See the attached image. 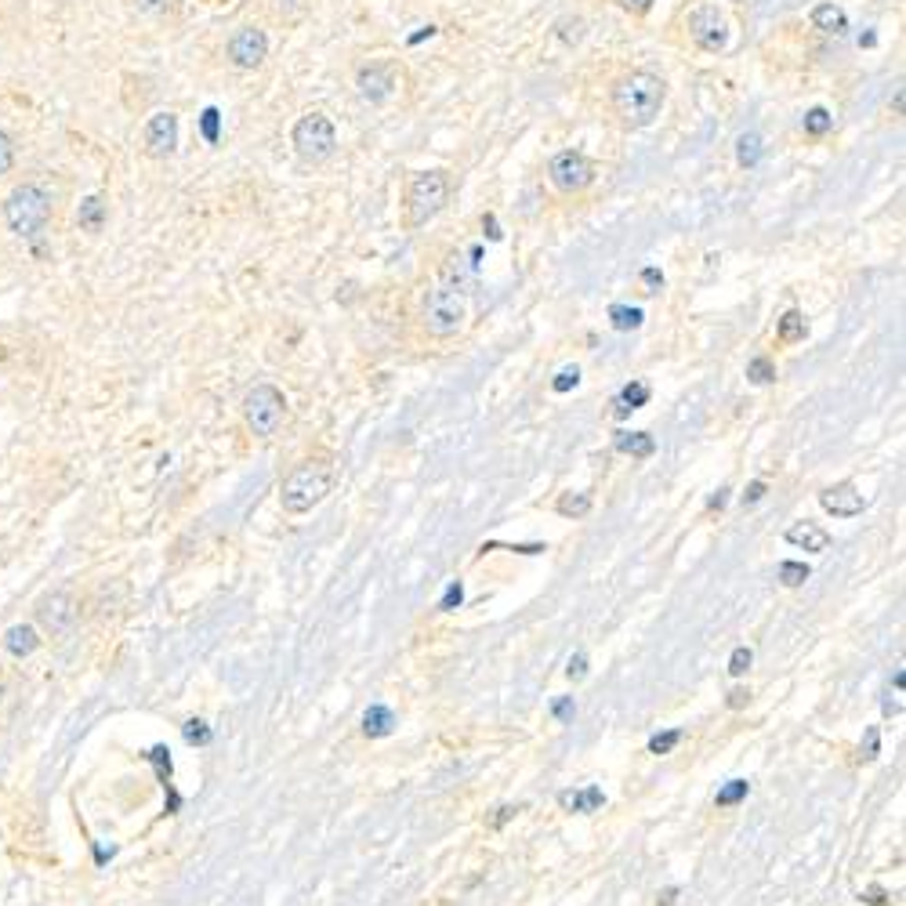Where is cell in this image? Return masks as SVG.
I'll list each match as a JSON object with an SVG mask.
<instances>
[{"instance_id":"32","label":"cell","mask_w":906,"mask_h":906,"mask_svg":"<svg viewBox=\"0 0 906 906\" xmlns=\"http://www.w3.org/2000/svg\"><path fill=\"white\" fill-rule=\"evenodd\" d=\"M181 732H186V740L192 747H207L214 740V732H211V725L207 722H200V718H189L186 725H181Z\"/></svg>"},{"instance_id":"18","label":"cell","mask_w":906,"mask_h":906,"mask_svg":"<svg viewBox=\"0 0 906 906\" xmlns=\"http://www.w3.org/2000/svg\"><path fill=\"white\" fill-rule=\"evenodd\" d=\"M395 729V711L384 707V704H370L362 711V736H370V740H384V736H392Z\"/></svg>"},{"instance_id":"45","label":"cell","mask_w":906,"mask_h":906,"mask_svg":"<svg viewBox=\"0 0 906 906\" xmlns=\"http://www.w3.org/2000/svg\"><path fill=\"white\" fill-rule=\"evenodd\" d=\"M203 131H207L211 142L218 139V109H207V112H203Z\"/></svg>"},{"instance_id":"47","label":"cell","mask_w":906,"mask_h":906,"mask_svg":"<svg viewBox=\"0 0 906 906\" xmlns=\"http://www.w3.org/2000/svg\"><path fill=\"white\" fill-rule=\"evenodd\" d=\"M11 167V142H8V134L0 131V175H4Z\"/></svg>"},{"instance_id":"10","label":"cell","mask_w":906,"mask_h":906,"mask_svg":"<svg viewBox=\"0 0 906 906\" xmlns=\"http://www.w3.org/2000/svg\"><path fill=\"white\" fill-rule=\"evenodd\" d=\"M595 178H598V167L581 150H562L548 160V181L562 196H581V192L595 186Z\"/></svg>"},{"instance_id":"30","label":"cell","mask_w":906,"mask_h":906,"mask_svg":"<svg viewBox=\"0 0 906 906\" xmlns=\"http://www.w3.org/2000/svg\"><path fill=\"white\" fill-rule=\"evenodd\" d=\"M587 512H592V497H587V493H562L559 497V515L584 518Z\"/></svg>"},{"instance_id":"3","label":"cell","mask_w":906,"mask_h":906,"mask_svg":"<svg viewBox=\"0 0 906 906\" xmlns=\"http://www.w3.org/2000/svg\"><path fill=\"white\" fill-rule=\"evenodd\" d=\"M453 196V175L446 167H428V171H414L403 189V229L421 233L428 222H436L446 211Z\"/></svg>"},{"instance_id":"8","label":"cell","mask_w":906,"mask_h":906,"mask_svg":"<svg viewBox=\"0 0 906 906\" xmlns=\"http://www.w3.org/2000/svg\"><path fill=\"white\" fill-rule=\"evenodd\" d=\"M283 417H287V395H283L276 384H254L243 400V421L258 439H272L279 432Z\"/></svg>"},{"instance_id":"33","label":"cell","mask_w":906,"mask_h":906,"mask_svg":"<svg viewBox=\"0 0 906 906\" xmlns=\"http://www.w3.org/2000/svg\"><path fill=\"white\" fill-rule=\"evenodd\" d=\"M682 736H686L682 729H667V732H656L653 740H649V754H656V758H660V754H671L675 747L682 743Z\"/></svg>"},{"instance_id":"51","label":"cell","mask_w":906,"mask_h":906,"mask_svg":"<svg viewBox=\"0 0 906 906\" xmlns=\"http://www.w3.org/2000/svg\"><path fill=\"white\" fill-rule=\"evenodd\" d=\"M725 493H729V490H718L715 497H711V501H707L711 512H715V508H725Z\"/></svg>"},{"instance_id":"26","label":"cell","mask_w":906,"mask_h":906,"mask_svg":"<svg viewBox=\"0 0 906 906\" xmlns=\"http://www.w3.org/2000/svg\"><path fill=\"white\" fill-rule=\"evenodd\" d=\"M903 689H906V671L903 664L896 667V678H892V689H885V700H881V711L892 715H903Z\"/></svg>"},{"instance_id":"49","label":"cell","mask_w":906,"mask_h":906,"mask_svg":"<svg viewBox=\"0 0 906 906\" xmlns=\"http://www.w3.org/2000/svg\"><path fill=\"white\" fill-rule=\"evenodd\" d=\"M747 700H751V693H747V689H732V693H729V707L740 711V707L747 704Z\"/></svg>"},{"instance_id":"48","label":"cell","mask_w":906,"mask_h":906,"mask_svg":"<svg viewBox=\"0 0 906 906\" xmlns=\"http://www.w3.org/2000/svg\"><path fill=\"white\" fill-rule=\"evenodd\" d=\"M863 903H870V906H889V896H885V889H867L863 892Z\"/></svg>"},{"instance_id":"15","label":"cell","mask_w":906,"mask_h":906,"mask_svg":"<svg viewBox=\"0 0 906 906\" xmlns=\"http://www.w3.org/2000/svg\"><path fill=\"white\" fill-rule=\"evenodd\" d=\"M784 540L795 544V548H801V551H812V555H823L826 548H831V534H826L823 526L809 523V518H801V523L787 526Z\"/></svg>"},{"instance_id":"4","label":"cell","mask_w":906,"mask_h":906,"mask_svg":"<svg viewBox=\"0 0 906 906\" xmlns=\"http://www.w3.org/2000/svg\"><path fill=\"white\" fill-rule=\"evenodd\" d=\"M334 482H337L334 464H326V461H305V464H298V468H294L287 479H283V486H279L283 512H290V515L312 512V508L334 490Z\"/></svg>"},{"instance_id":"38","label":"cell","mask_w":906,"mask_h":906,"mask_svg":"<svg viewBox=\"0 0 906 906\" xmlns=\"http://www.w3.org/2000/svg\"><path fill=\"white\" fill-rule=\"evenodd\" d=\"M134 4L142 15H171L175 11V0H134Z\"/></svg>"},{"instance_id":"2","label":"cell","mask_w":906,"mask_h":906,"mask_svg":"<svg viewBox=\"0 0 906 906\" xmlns=\"http://www.w3.org/2000/svg\"><path fill=\"white\" fill-rule=\"evenodd\" d=\"M667 102V84L664 76L649 70H624L609 84V112L624 131H645L656 123Z\"/></svg>"},{"instance_id":"41","label":"cell","mask_w":906,"mask_h":906,"mask_svg":"<svg viewBox=\"0 0 906 906\" xmlns=\"http://www.w3.org/2000/svg\"><path fill=\"white\" fill-rule=\"evenodd\" d=\"M642 283H645V294H660V287H664V272L656 269V265L642 269Z\"/></svg>"},{"instance_id":"19","label":"cell","mask_w":906,"mask_h":906,"mask_svg":"<svg viewBox=\"0 0 906 906\" xmlns=\"http://www.w3.org/2000/svg\"><path fill=\"white\" fill-rule=\"evenodd\" d=\"M37 645H40V631L29 628V624H15V628H8V634H4V649L15 656V660L37 653Z\"/></svg>"},{"instance_id":"1","label":"cell","mask_w":906,"mask_h":906,"mask_svg":"<svg viewBox=\"0 0 906 906\" xmlns=\"http://www.w3.org/2000/svg\"><path fill=\"white\" fill-rule=\"evenodd\" d=\"M475 290V262L468 254L450 251L439 265L436 287L421 298V326L432 337H453L468 323V305Z\"/></svg>"},{"instance_id":"11","label":"cell","mask_w":906,"mask_h":906,"mask_svg":"<svg viewBox=\"0 0 906 906\" xmlns=\"http://www.w3.org/2000/svg\"><path fill=\"white\" fill-rule=\"evenodd\" d=\"M356 91L370 106H384L400 91V65L392 59H370L356 70Z\"/></svg>"},{"instance_id":"42","label":"cell","mask_w":906,"mask_h":906,"mask_svg":"<svg viewBox=\"0 0 906 906\" xmlns=\"http://www.w3.org/2000/svg\"><path fill=\"white\" fill-rule=\"evenodd\" d=\"M617 4H620V8H624V11H628V15H634V19H642V15H649V11H653V4H656V0H617Z\"/></svg>"},{"instance_id":"12","label":"cell","mask_w":906,"mask_h":906,"mask_svg":"<svg viewBox=\"0 0 906 906\" xmlns=\"http://www.w3.org/2000/svg\"><path fill=\"white\" fill-rule=\"evenodd\" d=\"M225 55L236 70H258L269 59V33L262 26H240L225 44Z\"/></svg>"},{"instance_id":"27","label":"cell","mask_w":906,"mask_h":906,"mask_svg":"<svg viewBox=\"0 0 906 906\" xmlns=\"http://www.w3.org/2000/svg\"><path fill=\"white\" fill-rule=\"evenodd\" d=\"M801 128H806L809 139H823L826 131L834 128V117H831V109H823V106H812L806 112V120H801Z\"/></svg>"},{"instance_id":"6","label":"cell","mask_w":906,"mask_h":906,"mask_svg":"<svg viewBox=\"0 0 906 906\" xmlns=\"http://www.w3.org/2000/svg\"><path fill=\"white\" fill-rule=\"evenodd\" d=\"M290 145L298 153L305 167H320L337 153V128L326 112H305V117L290 128Z\"/></svg>"},{"instance_id":"28","label":"cell","mask_w":906,"mask_h":906,"mask_svg":"<svg viewBox=\"0 0 906 906\" xmlns=\"http://www.w3.org/2000/svg\"><path fill=\"white\" fill-rule=\"evenodd\" d=\"M747 795H751V784H747V779H729V784H725L718 795H715V806L718 809H732V806H740Z\"/></svg>"},{"instance_id":"17","label":"cell","mask_w":906,"mask_h":906,"mask_svg":"<svg viewBox=\"0 0 906 906\" xmlns=\"http://www.w3.org/2000/svg\"><path fill=\"white\" fill-rule=\"evenodd\" d=\"M559 806L565 809V812H598L606 806V795H603V787H584V790H562L559 795Z\"/></svg>"},{"instance_id":"14","label":"cell","mask_w":906,"mask_h":906,"mask_svg":"<svg viewBox=\"0 0 906 906\" xmlns=\"http://www.w3.org/2000/svg\"><path fill=\"white\" fill-rule=\"evenodd\" d=\"M820 508L834 518H856L867 508V501L853 482H837V486H826L820 493Z\"/></svg>"},{"instance_id":"5","label":"cell","mask_w":906,"mask_h":906,"mask_svg":"<svg viewBox=\"0 0 906 906\" xmlns=\"http://www.w3.org/2000/svg\"><path fill=\"white\" fill-rule=\"evenodd\" d=\"M81 613H84V603H81V595H76L73 584L51 587V592H44L37 598V606H33L37 631L48 634V639H55V642L73 639L76 628H81Z\"/></svg>"},{"instance_id":"34","label":"cell","mask_w":906,"mask_h":906,"mask_svg":"<svg viewBox=\"0 0 906 906\" xmlns=\"http://www.w3.org/2000/svg\"><path fill=\"white\" fill-rule=\"evenodd\" d=\"M461 606H464V581H450L443 598H439V609H443V613H453V609H461Z\"/></svg>"},{"instance_id":"43","label":"cell","mask_w":906,"mask_h":906,"mask_svg":"<svg viewBox=\"0 0 906 906\" xmlns=\"http://www.w3.org/2000/svg\"><path fill=\"white\" fill-rule=\"evenodd\" d=\"M515 815H518V806H501V809H497V815L486 820V826H493V831H497V826H504L508 820H515Z\"/></svg>"},{"instance_id":"39","label":"cell","mask_w":906,"mask_h":906,"mask_svg":"<svg viewBox=\"0 0 906 906\" xmlns=\"http://www.w3.org/2000/svg\"><path fill=\"white\" fill-rule=\"evenodd\" d=\"M573 715H576L573 696H559V700H555V704H551V718H555V722H570Z\"/></svg>"},{"instance_id":"37","label":"cell","mask_w":906,"mask_h":906,"mask_svg":"<svg viewBox=\"0 0 906 906\" xmlns=\"http://www.w3.org/2000/svg\"><path fill=\"white\" fill-rule=\"evenodd\" d=\"M493 548L518 551V555H544L548 551V544H482V551H493Z\"/></svg>"},{"instance_id":"36","label":"cell","mask_w":906,"mask_h":906,"mask_svg":"<svg viewBox=\"0 0 906 906\" xmlns=\"http://www.w3.org/2000/svg\"><path fill=\"white\" fill-rule=\"evenodd\" d=\"M576 384H581V370H576V367H565V370H559V373H555L551 389L559 392V395H565V392H573Z\"/></svg>"},{"instance_id":"20","label":"cell","mask_w":906,"mask_h":906,"mask_svg":"<svg viewBox=\"0 0 906 906\" xmlns=\"http://www.w3.org/2000/svg\"><path fill=\"white\" fill-rule=\"evenodd\" d=\"M806 337H809V323L798 309H787L776 320V342L779 345H798V342H806Z\"/></svg>"},{"instance_id":"31","label":"cell","mask_w":906,"mask_h":906,"mask_svg":"<svg viewBox=\"0 0 906 906\" xmlns=\"http://www.w3.org/2000/svg\"><path fill=\"white\" fill-rule=\"evenodd\" d=\"M812 576V570L806 562H795V559H784L779 562V581H784L787 587H801Z\"/></svg>"},{"instance_id":"13","label":"cell","mask_w":906,"mask_h":906,"mask_svg":"<svg viewBox=\"0 0 906 906\" xmlns=\"http://www.w3.org/2000/svg\"><path fill=\"white\" fill-rule=\"evenodd\" d=\"M178 150V117L175 112H153L145 120V153L156 160H167Z\"/></svg>"},{"instance_id":"21","label":"cell","mask_w":906,"mask_h":906,"mask_svg":"<svg viewBox=\"0 0 906 906\" xmlns=\"http://www.w3.org/2000/svg\"><path fill=\"white\" fill-rule=\"evenodd\" d=\"M649 384L645 381H631V384H624V389H620V395H617V417L620 421H624L628 414H634V410H642L645 403H649Z\"/></svg>"},{"instance_id":"7","label":"cell","mask_w":906,"mask_h":906,"mask_svg":"<svg viewBox=\"0 0 906 906\" xmlns=\"http://www.w3.org/2000/svg\"><path fill=\"white\" fill-rule=\"evenodd\" d=\"M8 222L22 240L37 243L51 222V192L40 186H19L8 196Z\"/></svg>"},{"instance_id":"35","label":"cell","mask_w":906,"mask_h":906,"mask_svg":"<svg viewBox=\"0 0 906 906\" xmlns=\"http://www.w3.org/2000/svg\"><path fill=\"white\" fill-rule=\"evenodd\" d=\"M751 664H754V653L747 649V645H736L732 656H729V675H732V678H740V675L751 671Z\"/></svg>"},{"instance_id":"46","label":"cell","mask_w":906,"mask_h":906,"mask_svg":"<svg viewBox=\"0 0 906 906\" xmlns=\"http://www.w3.org/2000/svg\"><path fill=\"white\" fill-rule=\"evenodd\" d=\"M762 497H765V482L758 479V482H751V486H747V493H743V504H758V501H762Z\"/></svg>"},{"instance_id":"44","label":"cell","mask_w":906,"mask_h":906,"mask_svg":"<svg viewBox=\"0 0 906 906\" xmlns=\"http://www.w3.org/2000/svg\"><path fill=\"white\" fill-rule=\"evenodd\" d=\"M878 751H881V747H878V729H867V751L859 747V758H863V762H874Z\"/></svg>"},{"instance_id":"9","label":"cell","mask_w":906,"mask_h":906,"mask_svg":"<svg viewBox=\"0 0 906 906\" xmlns=\"http://www.w3.org/2000/svg\"><path fill=\"white\" fill-rule=\"evenodd\" d=\"M686 33H689V40H693V48L704 55H722L732 40L729 19H725V11L718 4H696L689 11Z\"/></svg>"},{"instance_id":"24","label":"cell","mask_w":906,"mask_h":906,"mask_svg":"<svg viewBox=\"0 0 906 906\" xmlns=\"http://www.w3.org/2000/svg\"><path fill=\"white\" fill-rule=\"evenodd\" d=\"M76 222H81L87 233H98L102 225H106V203H102L98 196H87L81 203V211H76Z\"/></svg>"},{"instance_id":"50","label":"cell","mask_w":906,"mask_h":906,"mask_svg":"<svg viewBox=\"0 0 906 906\" xmlns=\"http://www.w3.org/2000/svg\"><path fill=\"white\" fill-rule=\"evenodd\" d=\"M678 892H682V889H678V885H671V889H664V892H660V896H656V906H675V899H678Z\"/></svg>"},{"instance_id":"22","label":"cell","mask_w":906,"mask_h":906,"mask_svg":"<svg viewBox=\"0 0 906 906\" xmlns=\"http://www.w3.org/2000/svg\"><path fill=\"white\" fill-rule=\"evenodd\" d=\"M613 446L620 453H628V457H653V453H656V439L645 436V432H617Z\"/></svg>"},{"instance_id":"29","label":"cell","mask_w":906,"mask_h":906,"mask_svg":"<svg viewBox=\"0 0 906 906\" xmlns=\"http://www.w3.org/2000/svg\"><path fill=\"white\" fill-rule=\"evenodd\" d=\"M747 381L751 384H773L776 381V362L768 356H754L747 362Z\"/></svg>"},{"instance_id":"23","label":"cell","mask_w":906,"mask_h":906,"mask_svg":"<svg viewBox=\"0 0 906 906\" xmlns=\"http://www.w3.org/2000/svg\"><path fill=\"white\" fill-rule=\"evenodd\" d=\"M758 160H762V134L758 131L740 134V139H736V164L751 171V167H758Z\"/></svg>"},{"instance_id":"16","label":"cell","mask_w":906,"mask_h":906,"mask_svg":"<svg viewBox=\"0 0 906 906\" xmlns=\"http://www.w3.org/2000/svg\"><path fill=\"white\" fill-rule=\"evenodd\" d=\"M812 26L826 33V37H842V33L848 29V15H845V8H837L831 4V0H823V4H815L812 8Z\"/></svg>"},{"instance_id":"25","label":"cell","mask_w":906,"mask_h":906,"mask_svg":"<svg viewBox=\"0 0 906 906\" xmlns=\"http://www.w3.org/2000/svg\"><path fill=\"white\" fill-rule=\"evenodd\" d=\"M645 320L642 309H634V305H609V323L617 326V331H639Z\"/></svg>"},{"instance_id":"40","label":"cell","mask_w":906,"mask_h":906,"mask_svg":"<svg viewBox=\"0 0 906 906\" xmlns=\"http://www.w3.org/2000/svg\"><path fill=\"white\" fill-rule=\"evenodd\" d=\"M565 675H570L573 682H584V678H587V656L584 653H573L570 664H565Z\"/></svg>"}]
</instances>
